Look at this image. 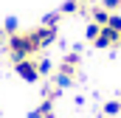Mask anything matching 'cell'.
<instances>
[{
	"label": "cell",
	"mask_w": 121,
	"mask_h": 118,
	"mask_svg": "<svg viewBox=\"0 0 121 118\" xmlns=\"http://www.w3.org/2000/svg\"><path fill=\"white\" fill-rule=\"evenodd\" d=\"M79 65H82V54L73 48V51H68V54L59 59V65L54 67V76H51V79H54V82H56L62 90H65V87H70V84H76Z\"/></svg>",
	"instance_id": "1"
},
{
	"label": "cell",
	"mask_w": 121,
	"mask_h": 118,
	"mask_svg": "<svg viewBox=\"0 0 121 118\" xmlns=\"http://www.w3.org/2000/svg\"><path fill=\"white\" fill-rule=\"evenodd\" d=\"M14 67V73L23 79V82H28V84H37L42 76H39V65H37V59H20V62H14L11 65Z\"/></svg>",
	"instance_id": "2"
},
{
	"label": "cell",
	"mask_w": 121,
	"mask_h": 118,
	"mask_svg": "<svg viewBox=\"0 0 121 118\" xmlns=\"http://www.w3.org/2000/svg\"><path fill=\"white\" fill-rule=\"evenodd\" d=\"M87 17H90V23H96V25H107V20H110V11H107V8H101V6L96 3L90 11H87Z\"/></svg>",
	"instance_id": "3"
},
{
	"label": "cell",
	"mask_w": 121,
	"mask_h": 118,
	"mask_svg": "<svg viewBox=\"0 0 121 118\" xmlns=\"http://www.w3.org/2000/svg\"><path fill=\"white\" fill-rule=\"evenodd\" d=\"M28 118H54V101H42L39 107H34V110H31Z\"/></svg>",
	"instance_id": "4"
},
{
	"label": "cell",
	"mask_w": 121,
	"mask_h": 118,
	"mask_svg": "<svg viewBox=\"0 0 121 118\" xmlns=\"http://www.w3.org/2000/svg\"><path fill=\"white\" fill-rule=\"evenodd\" d=\"M101 113H104L107 118H116V115L121 113V98H113V101H107V104L101 107Z\"/></svg>",
	"instance_id": "5"
},
{
	"label": "cell",
	"mask_w": 121,
	"mask_h": 118,
	"mask_svg": "<svg viewBox=\"0 0 121 118\" xmlns=\"http://www.w3.org/2000/svg\"><path fill=\"white\" fill-rule=\"evenodd\" d=\"M99 6H101V8H107L110 14L121 11V0H99Z\"/></svg>",
	"instance_id": "6"
},
{
	"label": "cell",
	"mask_w": 121,
	"mask_h": 118,
	"mask_svg": "<svg viewBox=\"0 0 121 118\" xmlns=\"http://www.w3.org/2000/svg\"><path fill=\"white\" fill-rule=\"evenodd\" d=\"M118 98H121V96H118Z\"/></svg>",
	"instance_id": "7"
}]
</instances>
